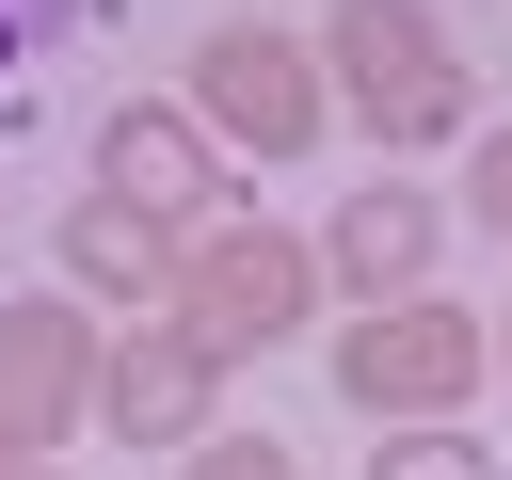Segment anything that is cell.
<instances>
[{
    "label": "cell",
    "instance_id": "cell-1",
    "mask_svg": "<svg viewBox=\"0 0 512 480\" xmlns=\"http://www.w3.org/2000/svg\"><path fill=\"white\" fill-rule=\"evenodd\" d=\"M320 80H336V112H352L384 160H416V144H464V128H480V64L448 48V16H432V0H336V16H320Z\"/></svg>",
    "mask_w": 512,
    "mask_h": 480
},
{
    "label": "cell",
    "instance_id": "cell-2",
    "mask_svg": "<svg viewBox=\"0 0 512 480\" xmlns=\"http://www.w3.org/2000/svg\"><path fill=\"white\" fill-rule=\"evenodd\" d=\"M320 368H336V400H352L368 432H432V416H464V400L496 384V320L448 304V288H400V304H352Z\"/></svg>",
    "mask_w": 512,
    "mask_h": 480
},
{
    "label": "cell",
    "instance_id": "cell-3",
    "mask_svg": "<svg viewBox=\"0 0 512 480\" xmlns=\"http://www.w3.org/2000/svg\"><path fill=\"white\" fill-rule=\"evenodd\" d=\"M176 96H192V128H208L224 160H304V144L336 128L320 32H272V16H224V32L176 64Z\"/></svg>",
    "mask_w": 512,
    "mask_h": 480
},
{
    "label": "cell",
    "instance_id": "cell-4",
    "mask_svg": "<svg viewBox=\"0 0 512 480\" xmlns=\"http://www.w3.org/2000/svg\"><path fill=\"white\" fill-rule=\"evenodd\" d=\"M160 320H192L224 368L240 352H272V336H304L320 320V240H288V224H192L176 240V304Z\"/></svg>",
    "mask_w": 512,
    "mask_h": 480
},
{
    "label": "cell",
    "instance_id": "cell-5",
    "mask_svg": "<svg viewBox=\"0 0 512 480\" xmlns=\"http://www.w3.org/2000/svg\"><path fill=\"white\" fill-rule=\"evenodd\" d=\"M96 432L192 464V448L224 432V352H208L192 320H112V336H96Z\"/></svg>",
    "mask_w": 512,
    "mask_h": 480
},
{
    "label": "cell",
    "instance_id": "cell-6",
    "mask_svg": "<svg viewBox=\"0 0 512 480\" xmlns=\"http://www.w3.org/2000/svg\"><path fill=\"white\" fill-rule=\"evenodd\" d=\"M96 192L192 240V224H224V144L192 128V96H112L96 112Z\"/></svg>",
    "mask_w": 512,
    "mask_h": 480
},
{
    "label": "cell",
    "instance_id": "cell-7",
    "mask_svg": "<svg viewBox=\"0 0 512 480\" xmlns=\"http://www.w3.org/2000/svg\"><path fill=\"white\" fill-rule=\"evenodd\" d=\"M80 416H96V304L80 288H16L0 304V432L48 464Z\"/></svg>",
    "mask_w": 512,
    "mask_h": 480
},
{
    "label": "cell",
    "instance_id": "cell-8",
    "mask_svg": "<svg viewBox=\"0 0 512 480\" xmlns=\"http://www.w3.org/2000/svg\"><path fill=\"white\" fill-rule=\"evenodd\" d=\"M432 256H448V192H416L400 160H384L368 192H336V224H320V288H352V304L432 288Z\"/></svg>",
    "mask_w": 512,
    "mask_h": 480
},
{
    "label": "cell",
    "instance_id": "cell-9",
    "mask_svg": "<svg viewBox=\"0 0 512 480\" xmlns=\"http://www.w3.org/2000/svg\"><path fill=\"white\" fill-rule=\"evenodd\" d=\"M48 256H64L80 304H128V320L176 304V224H144V208H112V192H80V208L48 224Z\"/></svg>",
    "mask_w": 512,
    "mask_h": 480
},
{
    "label": "cell",
    "instance_id": "cell-10",
    "mask_svg": "<svg viewBox=\"0 0 512 480\" xmlns=\"http://www.w3.org/2000/svg\"><path fill=\"white\" fill-rule=\"evenodd\" d=\"M368 480H512V464H496L464 416H432V432H384V448H368Z\"/></svg>",
    "mask_w": 512,
    "mask_h": 480
},
{
    "label": "cell",
    "instance_id": "cell-11",
    "mask_svg": "<svg viewBox=\"0 0 512 480\" xmlns=\"http://www.w3.org/2000/svg\"><path fill=\"white\" fill-rule=\"evenodd\" d=\"M176 480H304V464H288V448H272V432H208V448H192V464H176Z\"/></svg>",
    "mask_w": 512,
    "mask_h": 480
},
{
    "label": "cell",
    "instance_id": "cell-12",
    "mask_svg": "<svg viewBox=\"0 0 512 480\" xmlns=\"http://www.w3.org/2000/svg\"><path fill=\"white\" fill-rule=\"evenodd\" d=\"M464 208L512 240V128H480V144H464Z\"/></svg>",
    "mask_w": 512,
    "mask_h": 480
},
{
    "label": "cell",
    "instance_id": "cell-13",
    "mask_svg": "<svg viewBox=\"0 0 512 480\" xmlns=\"http://www.w3.org/2000/svg\"><path fill=\"white\" fill-rule=\"evenodd\" d=\"M16 464H32V448H16V432H0V480H16Z\"/></svg>",
    "mask_w": 512,
    "mask_h": 480
},
{
    "label": "cell",
    "instance_id": "cell-14",
    "mask_svg": "<svg viewBox=\"0 0 512 480\" xmlns=\"http://www.w3.org/2000/svg\"><path fill=\"white\" fill-rule=\"evenodd\" d=\"M16 64H32V48H16V32H0V80H16Z\"/></svg>",
    "mask_w": 512,
    "mask_h": 480
},
{
    "label": "cell",
    "instance_id": "cell-15",
    "mask_svg": "<svg viewBox=\"0 0 512 480\" xmlns=\"http://www.w3.org/2000/svg\"><path fill=\"white\" fill-rule=\"evenodd\" d=\"M496 368H512V304H496Z\"/></svg>",
    "mask_w": 512,
    "mask_h": 480
},
{
    "label": "cell",
    "instance_id": "cell-16",
    "mask_svg": "<svg viewBox=\"0 0 512 480\" xmlns=\"http://www.w3.org/2000/svg\"><path fill=\"white\" fill-rule=\"evenodd\" d=\"M16 480H64V464H16Z\"/></svg>",
    "mask_w": 512,
    "mask_h": 480
}]
</instances>
